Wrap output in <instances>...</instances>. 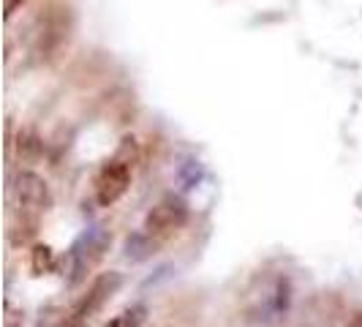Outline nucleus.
<instances>
[{
  "label": "nucleus",
  "instance_id": "f257e3e1",
  "mask_svg": "<svg viewBox=\"0 0 362 327\" xmlns=\"http://www.w3.org/2000/svg\"><path fill=\"white\" fill-rule=\"evenodd\" d=\"M120 287H123V275L117 270L98 272L88 284V289L74 300L71 309L60 316L57 327H90V322L104 311L109 300L120 292Z\"/></svg>",
  "mask_w": 362,
  "mask_h": 327
},
{
  "label": "nucleus",
  "instance_id": "f03ea898",
  "mask_svg": "<svg viewBox=\"0 0 362 327\" xmlns=\"http://www.w3.org/2000/svg\"><path fill=\"white\" fill-rule=\"evenodd\" d=\"M185 221H188V205H185V200L177 197V194H166L163 200H158L150 207V213L145 216V224H142V232L150 240L161 243V240L175 235L177 229H182Z\"/></svg>",
  "mask_w": 362,
  "mask_h": 327
},
{
  "label": "nucleus",
  "instance_id": "7ed1b4c3",
  "mask_svg": "<svg viewBox=\"0 0 362 327\" xmlns=\"http://www.w3.org/2000/svg\"><path fill=\"white\" fill-rule=\"evenodd\" d=\"M131 166L134 164L123 159V156H115L107 164H101L95 180H93V191H95V202L101 207H112L126 197L128 185H131Z\"/></svg>",
  "mask_w": 362,
  "mask_h": 327
},
{
  "label": "nucleus",
  "instance_id": "20e7f679",
  "mask_svg": "<svg viewBox=\"0 0 362 327\" xmlns=\"http://www.w3.org/2000/svg\"><path fill=\"white\" fill-rule=\"evenodd\" d=\"M11 188L17 194L19 205H25L33 213H47L52 207V188L33 169H19L17 175H14V185Z\"/></svg>",
  "mask_w": 362,
  "mask_h": 327
},
{
  "label": "nucleus",
  "instance_id": "39448f33",
  "mask_svg": "<svg viewBox=\"0 0 362 327\" xmlns=\"http://www.w3.org/2000/svg\"><path fill=\"white\" fill-rule=\"evenodd\" d=\"M147 316V309L145 306H139V303H134V306H128L123 309L117 316H112L109 322H104L101 327H142Z\"/></svg>",
  "mask_w": 362,
  "mask_h": 327
},
{
  "label": "nucleus",
  "instance_id": "423d86ee",
  "mask_svg": "<svg viewBox=\"0 0 362 327\" xmlns=\"http://www.w3.org/2000/svg\"><path fill=\"white\" fill-rule=\"evenodd\" d=\"M47 268H52V248L49 246H36V251H33V270L44 272Z\"/></svg>",
  "mask_w": 362,
  "mask_h": 327
},
{
  "label": "nucleus",
  "instance_id": "0eeeda50",
  "mask_svg": "<svg viewBox=\"0 0 362 327\" xmlns=\"http://www.w3.org/2000/svg\"><path fill=\"white\" fill-rule=\"evenodd\" d=\"M28 0H6V17H14Z\"/></svg>",
  "mask_w": 362,
  "mask_h": 327
}]
</instances>
